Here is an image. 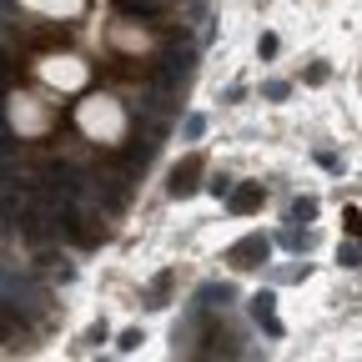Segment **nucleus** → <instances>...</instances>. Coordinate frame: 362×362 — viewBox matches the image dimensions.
I'll use <instances>...</instances> for the list:
<instances>
[{
    "label": "nucleus",
    "instance_id": "obj_12",
    "mask_svg": "<svg viewBox=\"0 0 362 362\" xmlns=\"http://www.w3.org/2000/svg\"><path fill=\"white\" fill-rule=\"evenodd\" d=\"M312 216H317V197H292L287 221H312Z\"/></svg>",
    "mask_w": 362,
    "mask_h": 362
},
{
    "label": "nucleus",
    "instance_id": "obj_19",
    "mask_svg": "<svg viewBox=\"0 0 362 362\" xmlns=\"http://www.w3.org/2000/svg\"><path fill=\"white\" fill-rule=\"evenodd\" d=\"M206 192H211V197H226V192H232V176H226V171H216V176L206 181Z\"/></svg>",
    "mask_w": 362,
    "mask_h": 362
},
{
    "label": "nucleus",
    "instance_id": "obj_1",
    "mask_svg": "<svg viewBox=\"0 0 362 362\" xmlns=\"http://www.w3.org/2000/svg\"><path fill=\"white\" fill-rule=\"evenodd\" d=\"M76 121L90 141H106V146H121L126 141V106L111 101V96H86L76 106Z\"/></svg>",
    "mask_w": 362,
    "mask_h": 362
},
{
    "label": "nucleus",
    "instance_id": "obj_9",
    "mask_svg": "<svg viewBox=\"0 0 362 362\" xmlns=\"http://www.w3.org/2000/svg\"><path fill=\"white\" fill-rule=\"evenodd\" d=\"M277 247H287L292 257H307V252L317 247V237L307 232V226H282V232H277Z\"/></svg>",
    "mask_w": 362,
    "mask_h": 362
},
{
    "label": "nucleus",
    "instance_id": "obj_4",
    "mask_svg": "<svg viewBox=\"0 0 362 362\" xmlns=\"http://www.w3.org/2000/svg\"><path fill=\"white\" fill-rule=\"evenodd\" d=\"M267 257H272V237H262V232H247L242 242H232V252H226V262L237 272H257V267H267Z\"/></svg>",
    "mask_w": 362,
    "mask_h": 362
},
{
    "label": "nucleus",
    "instance_id": "obj_11",
    "mask_svg": "<svg viewBox=\"0 0 362 362\" xmlns=\"http://www.w3.org/2000/svg\"><path fill=\"white\" fill-rule=\"evenodd\" d=\"M25 11H35V16H76L86 0H21Z\"/></svg>",
    "mask_w": 362,
    "mask_h": 362
},
{
    "label": "nucleus",
    "instance_id": "obj_18",
    "mask_svg": "<svg viewBox=\"0 0 362 362\" xmlns=\"http://www.w3.org/2000/svg\"><path fill=\"white\" fill-rule=\"evenodd\" d=\"M277 51H282V40H277V35H272V30H262V40H257V56H262V61H272V56H277Z\"/></svg>",
    "mask_w": 362,
    "mask_h": 362
},
{
    "label": "nucleus",
    "instance_id": "obj_10",
    "mask_svg": "<svg viewBox=\"0 0 362 362\" xmlns=\"http://www.w3.org/2000/svg\"><path fill=\"white\" fill-rule=\"evenodd\" d=\"M171 287H176V267H166V272H161V277H156V282L146 287V297H141V302H146V307L156 312V307H166V297H171Z\"/></svg>",
    "mask_w": 362,
    "mask_h": 362
},
{
    "label": "nucleus",
    "instance_id": "obj_17",
    "mask_svg": "<svg viewBox=\"0 0 362 362\" xmlns=\"http://www.w3.org/2000/svg\"><path fill=\"white\" fill-rule=\"evenodd\" d=\"M141 342H146V337H141V327H126V332L116 337V352H136Z\"/></svg>",
    "mask_w": 362,
    "mask_h": 362
},
{
    "label": "nucleus",
    "instance_id": "obj_15",
    "mask_svg": "<svg viewBox=\"0 0 362 362\" xmlns=\"http://www.w3.org/2000/svg\"><path fill=\"white\" fill-rule=\"evenodd\" d=\"M181 136H187V141H197V136H206V116H202V111H192L187 121H181Z\"/></svg>",
    "mask_w": 362,
    "mask_h": 362
},
{
    "label": "nucleus",
    "instance_id": "obj_2",
    "mask_svg": "<svg viewBox=\"0 0 362 362\" xmlns=\"http://www.w3.org/2000/svg\"><path fill=\"white\" fill-rule=\"evenodd\" d=\"M6 106H11V131H16V136H45V131L56 126V101H45V96L11 90Z\"/></svg>",
    "mask_w": 362,
    "mask_h": 362
},
{
    "label": "nucleus",
    "instance_id": "obj_6",
    "mask_svg": "<svg viewBox=\"0 0 362 362\" xmlns=\"http://www.w3.org/2000/svg\"><path fill=\"white\" fill-rule=\"evenodd\" d=\"M247 312H252V322H257L267 337H282V322H277V297H272V292L247 297Z\"/></svg>",
    "mask_w": 362,
    "mask_h": 362
},
{
    "label": "nucleus",
    "instance_id": "obj_16",
    "mask_svg": "<svg viewBox=\"0 0 362 362\" xmlns=\"http://www.w3.org/2000/svg\"><path fill=\"white\" fill-rule=\"evenodd\" d=\"M111 35H116V45H131V51H136V45H146V35H141V30H131V25H116Z\"/></svg>",
    "mask_w": 362,
    "mask_h": 362
},
{
    "label": "nucleus",
    "instance_id": "obj_8",
    "mask_svg": "<svg viewBox=\"0 0 362 362\" xmlns=\"http://www.w3.org/2000/svg\"><path fill=\"white\" fill-rule=\"evenodd\" d=\"M232 302H237V287H232V282H206V287L197 292V307H206V312L232 307Z\"/></svg>",
    "mask_w": 362,
    "mask_h": 362
},
{
    "label": "nucleus",
    "instance_id": "obj_7",
    "mask_svg": "<svg viewBox=\"0 0 362 362\" xmlns=\"http://www.w3.org/2000/svg\"><path fill=\"white\" fill-rule=\"evenodd\" d=\"M226 202H232V211H237V216H247V211H257V206L267 202V187H262V181H242V187L226 192Z\"/></svg>",
    "mask_w": 362,
    "mask_h": 362
},
{
    "label": "nucleus",
    "instance_id": "obj_20",
    "mask_svg": "<svg viewBox=\"0 0 362 362\" xmlns=\"http://www.w3.org/2000/svg\"><path fill=\"white\" fill-rule=\"evenodd\" d=\"M307 272H312V267L302 262V267H282V272H272V277H277V282H302V277H307Z\"/></svg>",
    "mask_w": 362,
    "mask_h": 362
},
{
    "label": "nucleus",
    "instance_id": "obj_13",
    "mask_svg": "<svg viewBox=\"0 0 362 362\" xmlns=\"http://www.w3.org/2000/svg\"><path fill=\"white\" fill-rule=\"evenodd\" d=\"M302 81H307V86H327V81H332V66H327V61H312V66L302 71Z\"/></svg>",
    "mask_w": 362,
    "mask_h": 362
},
{
    "label": "nucleus",
    "instance_id": "obj_21",
    "mask_svg": "<svg viewBox=\"0 0 362 362\" xmlns=\"http://www.w3.org/2000/svg\"><path fill=\"white\" fill-rule=\"evenodd\" d=\"M317 166H322V171H342V156L337 151H317Z\"/></svg>",
    "mask_w": 362,
    "mask_h": 362
},
{
    "label": "nucleus",
    "instance_id": "obj_5",
    "mask_svg": "<svg viewBox=\"0 0 362 362\" xmlns=\"http://www.w3.org/2000/svg\"><path fill=\"white\" fill-rule=\"evenodd\" d=\"M35 71L51 81V86H81V81H86V66H81L76 56H40Z\"/></svg>",
    "mask_w": 362,
    "mask_h": 362
},
{
    "label": "nucleus",
    "instance_id": "obj_3",
    "mask_svg": "<svg viewBox=\"0 0 362 362\" xmlns=\"http://www.w3.org/2000/svg\"><path fill=\"white\" fill-rule=\"evenodd\" d=\"M202 171H206V156L202 151H192L181 166H171V181H166V197H176V202H187V197H197L202 192Z\"/></svg>",
    "mask_w": 362,
    "mask_h": 362
},
{
    "label": "nucleus",
    "instance_id": "obj_22",
    "mask_svg": "<svg viewBox=\"0 0 362 362\" xmlns=\"http://www.w3.org/2000/svg\"><path fill=\"white\" fill-rule=\"evenodd\" d=\"M337 262H342V267H362V247H342Z\"/></svg>",
    "mask_w": 362,
    "mask_h": 362
},
{
    "label": "nucleus",
    "instance_id": "obj_14",
    "mask_svg": "<svg viewBox=\"0 0 362 362\" xmlns=\"http://www.w3.org/2000/svg\"><path fill=\"white\" fill-rule=\"evenodd\" d=\"M292 96V81H262V101H287Z\"/></svg>",
    "mask_w": 362,
    "mask_h": 362
}]
</instances>
